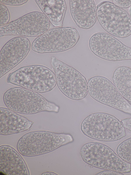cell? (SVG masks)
<instances>
[{"mask_svg":"<svg viewBox=\"0 0 131 175\" xmlns=\"http://www.w3.org/2000/svg\"><path fill=\"white\" fill-rule=\"evenodd\" d=\"M73 140L72 136L69 134L36 131L22 136L18 141L17 147L21 155L31 157L50 152Z\"/></svg>","mask_w":131,"mask_h":175,"instance_id":"2","label":"cell"},{"mask_svg":"<svg viewBox=\"0 0 131 175\" xmlns=\"http://www.w3.org/2000/svg\"><path fill=\"white\" fill-rule=\"evenodd\" d=\"M42 175H57V174L56 173H54L52 172H44L43 173H42V174H41Z\"/></svg>","mask_w":131,"mask_h":175,"instance_id":"24","label":"cell"},{"mask_svg":"<svg viewBox=\"0 0 131 175\" xmlns=\"http://www.w3.org/2000/svg\"><path fill=\"white\" fill-rule=\"evenodd\" d=\"M89 45L95 55L103 59L114 61L131 60V48L110 34H94L89 40Z\"/></svg>","mask_w":131,"mask_h":175,"instance_id":"11","label":"cell"},{"mask_svg":"<svg viewBox=\"0 0 131 175\" xmlns=\"http://www.w3.org/2000/svg\"><path fill=\"white\" fill-rule=\"evenodd\" d=\"M27 0H0V2L3 4L12 5L18 6L26 3Z\"/></svg>","mask_w":131,"mask_h":175,"instance_id":"20","label":"cell"},{"mask_svg":"<svg viewBox=\"0 0 131 175\" xmlns=\"http://www.w3.org/2000/svg\"><path fill=\"white\" fill-rule=\"evenodd\" d=\"M35 1L43 13L54 26L60 27L67 9L64 0H36Z\"/></svg>","mask_w":131,"mask_h":175,"instance_id":"16","label":"cell"},{"mask_svg":"<svg viewBox=\"0 0 131 175\" xmlns=\"http://www.w3.org/2000/svg\"><path fill=\"white\" fill-rule=\"evenodd\" d=\"M50 22L43 13L34 12L0 26V37L17 35L29 37L39 36L49 29Z\"/></svg>","mask_w":131,"mask_h":175,"instance_id":"10","label":"cell"},{"mask_svg":"<svg viewBox=\"0 0 131 175\" xmlns=\"http://www.w3.org/2000/svg\"><path fill=\"white\" fill-rule=\"evenodd\" d=\"M81 129L87 137L101 141H116L126 135L121 121L114 116L104 113H96L88 115L82 121Z\"/></svg>","mask_w":131,"mask_h":175,"instance_id":"4","label":"cell"},{"mask_svg":"<svg viewBox=\"0 0 131 175\" xmlns=\"http://www.w3.org/2000/svg\"><path fill=\"white\" fill-rule=\"evenodd\" d=\"M96 175H124V174L122 173L116 171L109 170H106L97 173Z\"/></svg>","mask_w":131,"mask_h":175,"instance_id":"22","label":"cell"},{"mask_svg":"<svg viewBox=\"0 0 131 175\" xmlns=\"http://www.w3.org/2000/svg\"><path fill=\"white\" fill-rule=\"evenodd\" d=\"M112 1L114 4L121 8H127L131 6V0H113Z\"/></svg>","mask_w":131,"mask_h":175,"instance_id":"21","label":"cell"},{"mask_svg":"<svg viewBox=\"0 0 131 175\" xmlns=\"http://www.w3.org/2000/svg\"><path fill=\"white\" fill-rule=\"evenodd\" d=\"M29 40L23 36L14 37L3 46L0 52V77L20 63L30 49Z\"/></svg>","mask_w":131,"mask_h":175,"instance_id":"12","label":"cell"},{"mask_svg":"<svg viewBox=\"0 0 131 175\" xmlns=\"http://www.w3.org/2000/svg\"><path fill=\"white\" fill-rule=\"evenodd\" d=\"M0 26L8 23L10 18L8 8L5 5L1 3H0Z\"/></svg>","mask_w":131,"mask_h":175,"instance_id":"19","label":"cell"},{"mask_svg":"<svg viewBox=\"0 0 131 175\" xmlns=\"http://www.w3.org/2000/svg\"><path fill=\"white\" fill-rule=\"evenodd\" d=\"M69 6L72 17L79 27L90 28L97 19L96 9L93 0H70Z\"/></svg>","mask_w":131,"mask_h":175,"instance_id":"13","label":"cell"},{"mask_svg":"<svg viewBox=\"0 0 131 175\" xmlns=\"http://www.w3.org/2000/svg\"><path fill=\"white\" fill-rule=\"evenodd\" d=\"M121 122L125 127L131 131V118L123 119Z\"/></svg>","mask_w":131,"mask_h":175,"instance_id":"23","label":"cell"},{"mask_svg":"<svg viewBox=\"0 0 131 175\" xmlns=\"http://www.w3.org/2000/svg\"><path fill=\"white\" fill-rule=\"evenodd\" d=\"M3 100L8 109L21 114H33L44 111L58 113L59 109V106L38 93L21 87L7 90Z\"/></svg>","mask_w":131,"mask_h":175,"instance_id":"1","label":"cell"},{"mask_svg":"<svg viewBox=\"0 0 131 175\" xmlns=\"http://www.w3.org/2000/svg\"><path fill=\"white\" fill-rule=\"evenodd\" d=\"M83 160L96 168L116 171L122 173L131 170V165L119 157L110 148L100 143L91 142L82 147Z\"/></svg>","mask_w":131,"mask_h":175,"instance_id":"5","label":"cell"},{"mask_svg":"<svg viewBox=\"0 0 131 175\" xmlns=\"http://www.w3.org/2000/svg\"><path fill=\"white\" fill-rule=\"evenodd\" d=\"M1 172L8 175H29L25 161L14 148L8 145L0 147Z\"/></svg>","mask_w":131,"mask_h":175,"instance_id":"14","label":"cell"},{"mask_svg":"<svg viewBox=\"0 0 131 175\" xmlns=\"http://www.w3.org/2000/svg\"><path fill=\"white\" fill-rule=\"evenodd\" d=\"M80 38L75 28L70 27H58L48 30L33 42L31 48L40 53H54L71 48Z\"/></svg>","mask_w":131,"mask_h":175,"instance_id":"7","label":"cell"},{"mask_svg":"<svg viewBox=\"0 0 131 175\" xmlns=\"http://www.w3.org/2000/svg\"><path fill=\"white\" fill-rule=\"evenodd\" d=\"M112 80L120 94L131 102V69L126 66L118 67L114 72Z\"/></svg>","mask_w":131,"mask_h":175,"instance_id":"17","label":"cell"},{"mask_svg":"<svg viewBox=\"0 0 131 175\" xmlns=\"http://www.w3.org/2000/svg\"><path fill=\"white\" fill-rule=\"evenodd\" d=\"M128 11L129 13V15L131 17V6L129 7L128 9Z\"/></svg>","mask_w":131,"mask_h":175,"instance_id":"25","label":"cell"},{"mask_svg":"<svg viewBox=\"0 0 131 175\" xmlns=\"http://www.w3.org/2000/svg\"><path fill=\"white\" fill-rule=\"evenodd\" d=\"M6 81L39 93L51 91L57 83L55 74L47 67L38 65L19 68L9 74Z\"/></svg>","mask_w":131,"mask_h":175,"instance_id":"3","label":"cell"},{"mask_svg":"<svg viewBox=\"0 0 131 175\" xmlns=\"http://www.w3.org/2000/svg\"><path fill=\"white\" fill-rule=\"evenodd\" d=\"M51 63L56 76L58 87L68 98L78 100L84 98L88 93V83L85 77L72 67L54 56Z\"/></svg>","mask_w":131,"mask_h":175,"instance_id":"6","label":"cell"},{"mask_svg":"<svg viewBox=\"0 0 131 175\" xmlns=\"http://www.w3.org/2000/svg\"><path fill=\"white\" fill-rule=\"evenodd\" d=\"M0 134L7 135L29 130L33 122L9 109L0 108Z\"/></svg>","mask_w":131,"mask_h":175,"instance_id":"15","label":"cell"},{"mask_svg":"<svg viewBox=\"0 0 131 175\" xmlns=\"http://www.w3.org/2000/svg\"><path fill=\"white\" fill-rule=\"evenodd\" d=\"M116 152L123 159L131 163V138L125 140L118 146Z\"/></svg>","mask_w":131,"mask_h":175,"instance_id":"18","label":"cell"},{"mask_svg":"<svg viewBox=\"0 0 131 175\" xmlns=\"http://www.w3.org/2000/svg\"><path fill=\"white\" fill-rule=\"evenodd\" d=\"M88 92L95 100L104 104L131 114V104L106 78L97 76L88 82Z\"/></svg>","mask_w":131,"mask_h":175,"instance_id":"9","label":"cell"},{"mask_svg":"<svg viewBox=\"0 0 131 175\" xmlns=\"http://www.w3.org/2000/svg\"><path fill=\"white\" fill-rule=\"evenodd\" d=\"M97 18L102 27L110 35L125 38L131 34V17L123 9L113 3L102 2L96 7Z\"/></svg>","mask_w":131,"mask_h":175,"instance_id":"8","label":"cell"}]
</instances>
